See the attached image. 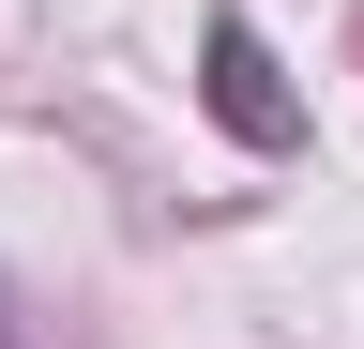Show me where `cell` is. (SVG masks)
Masks as SVG:
<instances>
[{"instance_id":"7a4b0ae2","label":"cell","mask_w":364,"mask_h":349,"mask_svg":"<svg viewBox=\"0 0 364 349\" xmlns=\"http://www.w3.org/2000/svg\"><path fill=\"white\" fill-rule=\"evenodd\" d=\"M0 349H16V289H0Z\"/></svg>"},{"instance_id":"6da1fadb","label":"cell","mask_w":364,"mask_h":349,"mask_svg":"<svg viewBox=\"0 0 364 349\" xmlns=\"http://www.w3.org/2000/svg\"><path fill=\"white\" fill-rule=\"evenodd\" d=\"M198 107H213L243 152H304V92H289V61L258 46L243 0H213V16H198Z\"/></svg>"}]
</instances>
